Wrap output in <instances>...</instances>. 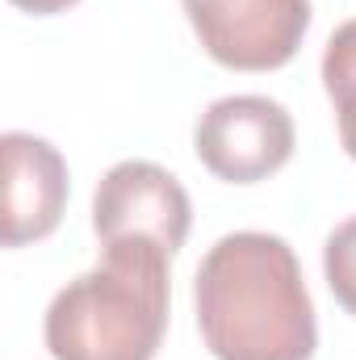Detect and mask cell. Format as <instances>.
<instances>
[{
    "instance_id": "cell-5",
    "label": "cell",
    "mask_w": 356,
    "mask_h": 360,
    "mask_svg": "<svg viewBox=\"0 0 356 360\" xmlns=\"http://www.w3.org/2000/svg\"><path fill=\"white\" fill-rule=\"evenodd\" d=\"M193 226V201L168 168L151 160L113 164L92 193V231L101 243L147 239L177 256Z\"/></svg>"
},
{
    "instance_id": "cell-2",
    "label": "cell",
    "mask_w": 356,
    "mask_h": 360,
    "mask_svg": "<svg viewBox=\"0 0 356 360\" xmlns=\"http://www.w3.org/2000/svg\"><path fill=\"white\" fill-rule=\"evenodd\" d=\"M168 252L147 239L101 243L96 269L68 281L42 323L55 360H155L168 335Z\"/></svg>"
},
{
    "instance_id": "cell-1",
    "label": "cell",
    "mask_w": 356,
    "mask_h": 360,
    "mask_svg": "<svg viewBox=\"0 0 356 360\" xmlns=\"http://www.w3.org/2000/svg\"><path fill=\"white\" fill-rule=\"evenodd\" d=\"M193 306L214 360H310L319 348L310 289L281 235H222L197 264Z\"/></svg>"
},
{
    "instance_id": "cell-3",
    "label": "cell",
    "mask_w": 356,
    "mask_h": 360,
    "mask_svg": "<svg viewBox=\"0 0 356 360\" xmlns=\"http://www.w3.org/2000/svg\"><path fill=\"white\" fill-rule=\"evenodd\" d=\"M298 130L281 101L239 92L214 101L193 130V151L205 172L227 184H256L276 176L293 155Z\"/></svg>"
},
{
    "instance_id": "cell-6",
    "label": "cell",
    "mask_w": 356,
    "mask_h": 360,
    "mask_svg": "<svg viewBox=\"0 0 356 360\" xmlns=\"http://www.w3.org/2000/svg\"><path fill=\"white\" fill-rule=\"evenodd\" d=\"M4 201H0V243L25 248L63 222L68 210V160L38 134L8 130L0 139Z\"/></svg>"
},
{
    "instance_id": "cell-8",
    "label": "cell",
    "mask_w": 356,
    "mask_h": 360,
    "mask_svg": "<svg viewBox=\"0 0 356 360\" xmlns=\"http://www.w3.org/2000/svg\"><path fill=\"white\" fill-rule=\"evenodd\" d=\"M323 276L331 297L356 319V214L344 218L323 243Z\"/></svg>"
},
{
    "instance_id": "cell-9",
    "label": "cell",
    "mask_w": 356,
    "mask_h": 360,
    "mask_svg": "<svg viewBox=\"0 0 356 360\" xmlns=\"http://www.w3.org/2000/svg\"><path fill=\"white\" fill-rule=\"evenodd\" d=\"M8 4H17V8H25V13H34V17H51V13H68V8L80 4V0H8Z\"/></svg>"
},
{
    "instance_id": "cell-7",
    "label": "cell",
    "mask_w": 356,
    "mask_h": 360,
    "mask_svg": "<svg viewBox=\"0 0 356 360\" xmlns=\"http://www.w3.org/2000/svg\"><path fill=\"white\" fill-rule=\"evenodd\" d=\"M323 89L336 109L340 143L348 160H356V17L344 21L323 46Z\"/></svg>"
},
{
    "instance_id": "cell-4",
    "label": "cell",
    "mask_w": 356,
    "mask_h": 360,
    "mask_svg": "<svg viewBox=\"0 0 356 360\" xmlns=\"http://www.w3.org/2000/svg\"><path fill=\"white\" fill-rule=\"evenodd\" d=\"M201 51L231 72L285 68L306 30L310 0H180Z\"/></svg>"
}]
</instances>
